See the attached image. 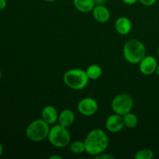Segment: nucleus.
Wrapping results in <instances>:
<instances>
[{"label": "nucleus", "mask_w": 159, "mask_h": 159, "mask_svg": "<svg viewBox=\"0 0 159 159\" xmlns=\"http://www.w3.org/2000/svg\"><path fill=\"white\" fill-rule=\"evenodd\" d=\"M84 142L85 152L92 156H96L107 150L109 145V138L104 130L96 128L87 134Z\"/></svg>", "instance_id": "obj_1"}, {"label": "nucleus", "mask_w": 159, "mask_h": 159, "mask_svg": "<svg viewBox=\"0 0 159 159\" xmlns=\"http://www.w3.org/2000/svg\"><path fill=\"white\" fill-rule=\"evenodd\" d=\"M125 60L130 64H139L146 56V48L144 43L137 39L127 40L123 48Z\"/></svg>", "instance_id": "obj_2"}, {"label": "nucleus", "mask_w": 159, "mask_h": 159, "mask_svg": "<svg viewBox=\"0 0 159 159\" xmlns=\"http://www.w3.org/2000/svg\"><path fill=\"white\" fill-rule=\"evenodd\" d=\"M89 80L86 71L80 68L68 70L63 76V81L65 85L74 90L83 89L87 86Z\"/></svg>", "instance_id": "obj_3"}, {"label": "nucleus", "mask_w": 159, "mask_h": 159, "mask_svg": "<svg viewBox=\"0 0 159 159\" xmlns=\"http://www.w3.org/2000/svg\"><path fill=\"white\" fill-rule=\"evenodd\" d=\"M50 129L49 124L43 119L35 120L26 127V136L30 141L40 142L48 138Z\"/></svg>", "instance_id": "obj_4"}, {"label": "nucleus", "mask_w": 159, "mask_h": 159, "mask_svg": "<svg viewBox=\"0 0 159 159\" xmlns=\"http://www.w3.org/2000/svg\"><path fill=\"white\" fill-rule=\"evenodd\" d=\"M48 139L49 142L57 148H64L69 144L71 141V134L68 127L56 124L50 129Z\"/></svg>", "instance_id": "obj_5"}, {"label": "nucleus", "mask_w": 159, "mask_h": 159, "mask_svg": "<svg viewBox=\"0 0 159 159\" xmlns=\"http://www.w3.org/2000/svg\"><path fill=\"white\" fill-rule=\"evenodd\" d=\"M134 107V99L128 94H120L115 96L111 102V107L115 113L124 116L130 113Z\"/></svg>", "instance_id": "obj_6"}, {"label": "nucleus", "mask_w": 159, "mask_h": 159, "mask_svg": "<svg viewBox=\"0 0 159 159\" xmlns=\"http://www.w3.org/2000/svg\"><path fill=\"white\" fill-rule=\"evenodd\" d=\"M78 111L84 116H93L97 112L99 105L96 99L91 97H86L79 101L78 104Z\"/></svg>", "instance_id": "obj_7"}, {"label": "nucleus", "mask_w": 159, "mask_h": 159, "mask_svg": "<svg viewBox=\"0 0 159 159\" xmlns=\"http://www.w3.org/2000/svg\"><path fill=\"white\" fill-rule=\"evenodd\" d=\"M158 61L154 56H145L139 62V70L141 74L144 75H151L155 72Z\"/></svg>", "instance_id": "obj_8"}, {"label": "nucleus", "mask_w": 159, "mask_h": 159, "mask_svg": "<svg viewBox=\"0 0 159 159\" xmlns=\"http://www.w3.org/2000/svg\"><path fill=\"white\" fill-rule=\"evenodd\" d=\"M124 127L123 116L113 113L110 115L106 120V128L111 133H117L123 130Z\"/></svg>", "instance_id": "obj_9"}, {"label": "nucleus", "mask_w": 159, "mask_h": 159, "mask_svg": "<svg viewBox=\"0 0 159 159\" xmlns=\"http://www.w3.org/2000/svg\"><path fill=\"white\" fill-rule=\"evenodd\" d=\"M58 113L57 109L53 106H46L41 112L42 119L49 125L54 124L58 120Z\"/></svg>", "instance_id": "obj_10"}, {"label": "nucleus", "mask_w": 159, "mask_h": 159, "mask_svg": "<svg viewBox=\"0 0 159 159\" xmlns=\"http://www.w3.org/2000/svg\"><path fill=\"white\" fill-rule=\"evenodd\" d=\"M115 29L120 35H127L131 31L132 23L130 19L120 16L115 22Z\"/></svg>", "instance_id": "obj_11"}, {"label": "nucleus", "mask_w": 159, "mask_h": 159, "mask_svg": "<svg viewBox=\"0 0 159 159\" xmlns=\"http://www.w3.org/2000/svg\"><path fill=\"white\" fill-rule=\"evenodd\" d=\"M92 12L94 19L99 23H105L110 20V10L105 6H95Z\"/></svg>", "instance_id": "obj_12"}, {"label": "nucleus", "mask_w": 159, "mask_h": 159, "mask_svg": "<svg viewBox=\"0 0 159 159\" xmlns=\"http://www.w3.org/2000/svg\"><path fill=\"white\" fill-rule=\"evenodd\" d=\"M75 113L69 109H65L62 110L58 116V122L61 125L68 127L74 123Z\"/></svg>", "instance_id": "obj_13"}, {"label": "nucleus", "mask_w": 159, "mask_h": 159, "mask_svg": "<svg viewBox=\"0 0 159 159\" xmlns=\"http://www.w3.org/2000/svg\"><path fill=\"white\" fill-rule=\"evenodd\" d=\"M73 4L78 11L83 13L92 12L96 6L93 0H73Z\"/></svg>", "instance_id": "obj_14"}, {"label": "nucleus", "mask_w": 159, "mask_h": 159, "mask_svg": "<svg viewBox=\"0 0 159 159\" xmlns=\"http://www.w3.org/2000/svg\"><path fill=\"white\" fill-rule=\"evenodd\" d=\"M85 71H86L89 79H92V80H96V79H99L102 73V68L99 65H96V64L89 65Z\"/></svg>", "instance_id": "obj_15"}, {"label": "nucleus", "mask_w": 159, "mask_h": 159, "mask_svg": "<svg viewBox=\"0 0 159 159\" xmlns=\"http://www.w3.org/2000/svg\"><path fill=\"white\" fill-rule=\"evenodd\" d=\"M123 119H124V127H127V128H134L138 124V118L134 113H127V114L123 116Z\"/></svg>", "instance_id": "obj_16"}, {"label": "nucleus", "mask_w": 159, "mask_h": 159, "mask_svg": "<svg viewBox=\"0 0 159 159\" xmlns=\"http://www.w3.org/2000/svg\"><path fill=\"white\" fill-rule=\"evenodd\" d=\"M70 151L71 153L79 155L85 152V145L84 141H75L70 145Z\"/></svg>", "instance_id": "obj_17"}, {"label": "nucleus", "mask_w": 159, "mask_h": 159, "mask_svg": "<svg viewBox=\"0 0 159 159\" xmlns=\"http://www.w3.org/2000/svg\"><path fill=\"white\" fill-rule=\"evenodd\" d=\"M154 157L153 151L145 148L138 151L134 155L135 159H152Z\"/></svg>", "instance_id": "obj_18"}, {"label": "nucleus", "mask_w": 159, "mask_h": 159, "mask_svg": "<svg viewBox=\"0 0 159 159\" xmlns=\"http://www.w3.org/2000/svg\"><path fill=\"white\" fill-rule=\"evenodd\" d=\"M95 158L96 159H114L115 158L111 155H108V154H105V153H101L99 155H96L95 156Z\"/></svg>", "instance_id": "obj_19"}, {"label": "nucleus", "mask_w": 159, "mask_h": 159, "mask_svg": "<svg viewBox=\"0 0 159 159\" xmlns=\"http://www.w3.org/2000/svg\"><path fill=\"white\" fill-rule=\"evenodd\" d=\"M143 6H152L154 4H155L158 0H138Z\"/></svg>", "instance_id": "obj_20"}, {"label": "nucleus", "mask_w": 159, "mask_h": 159, "mask_svg": "<svg viewBox=\"0 0 159 159\" xmlns=\"http://www.w3.org/2000/svg\"><path fill=\"white\" fill-rule=\"evenodd\" d=\"M108 0H93L96 6H105Z\"/></svg>", "instance_id": "obj_21"}, {"label": "nucleus", "mask_w": 159, "mask_h": 159, "mask_svg": "<svg viewBox=\"0 0 159 159\" xmlns=\"http://www.w3.org/2000/svg\"><path fill=\"white\" fill-rule=\"evenodd\" d=\"M6 0H0V11L3 10L6 7Z\"/></svg>", "instance_id": "obj_22"}, {"label": "nucleus", "mask_w": 159, "mask_h": 159, "mask_svg": "<svg viewBox=\"0 0 159 159\" xmlns=\"http://www.w3.org/2000/svg\"><path fill=\"white\" fill-rule=\"evenodd\" d=\"M138 1V0H122V2H124L127 5H134Z\"/></svg>", "instance_id": "obj_23"}, {"label": "nucleus", "mask_w": 159, "mask_h": 159, "mask_svg": "<svg viewBox=\"0 0 159 159\" xmlns=\"http://www.w3.org/2000/svg\"><path fill=\"white\" fill-rule=\"evenodd\" d=\"M49 159H62V157L60 156V155H51V156L49 157Z\"/></svg>", "instance_id": "obj_24"}, {"label": "nucleus", "mask_w": 159, "mask_h": 159, "mask_svg": "<svg viewBox=\"0 0 159 159\" xmlns=\"http://www.w3.org/2000/svg\"><path fill=\"white\" fill-rule=\"evenodd\" d=\"M2 153H3V146H2V144L0 143V157L2 156Z\"/></svg>", "instance_id": "obj_25"}, {"label": "nucleus", "mask_w": 159, "mask_h": 159, "mask_svg": "<svg viewBox=\"0 0 159 159\" xmlns=\"http://www.w3.org/2000/svg\"><path fill=\"white\" fill-rule=\"evenodd\" d=\"M155 73L157 74V75L159 76V64H158V66H157L156 70H155Z\"/></svg>", "instance_id": "obj_26"}, {"label": "nucleus", "mask_w": 159, "mask_h": 159, "mask_svg": "<svg viewBox=\"0 0 159 159\" xmlns=\"http://www.w3.org/2000/svg\"><path fill=\"white\" fill-rule=\"evenodd\" d=\"M43 1L48 2H55L57 1V0H43Z\"/></svg>", "instance_id": "obj_27"}, {"label": "nucleus", "mask_w": 159, "mask_h": 159, "mask_svg": "<svg viewBox=\"0 0 159 159\" xmlns=\"http://www.w3.org/2000/svg\"><path fill=\"white\" fill-rule=\"evenodd\" d=\"M1 78H2V71L0 70V80H1Z\"/></svg>", "instance_id": "obj_28"}, {"label": "nucleus", "mask_w": 159, "mask_h": 159, "mask_svg": "<svg viewBox=\"0 0 159 159\" xmlns=\"http://www.w3.org/2000/svg\"><path fill=\"white\" fill-rule=\"evenodd\" d=\"M158 57H159V48H158Z\"/></svg>", "instance_id": "obj_29"}]
</instances>
